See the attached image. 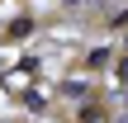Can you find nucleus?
<instances>
[{
    "label": "nucleus",
    "instance_id": "nucleus-1",
    "mask_svg": "<svg viewBox=\"0 0 128 123\" xmlns=\"http://www.w3.org/2000/svg\"><path fill=\"white\" fill-rule=\"evenodd\" d=\"M109 62H114L109 47H95V52H90V66H109Z\"/></svg>",
    "mask_w": 128,
    "mask_h": 123
},
{
    "label": "nucleus",
    "instance_id": "nucleus-2",
    "mask_svg": "<svg viewBox=\"0 0 128 123\" xmlns=\"http://www.w3.org/2000/svg\"><path fill=\"white\" fill-rule=\"evenodd\" d=\"M119 76H124V81H128V57H124V62H119Z\"/></svg>",
    "mask_w": 128,
    "mask_h": 123
},
{
    "label": "nucleus",
    "instance_id": "nucleus-3",
    "mask_svg": "<svg viewBox=\"0 0 128 123\" xmlns=\"http://www.w3.org/2000/svg\"><path fill=\"white\" fill-rule=\"evenodd\" d=\"M114 123H128V114H119V119H114Z\"/></svg>",
    "mask_w": 128,
    "mask_h": 123
},
{
    "label": "nucleus",
    "instance_id": "nucleus-4",
    "mask_svg": "<svg viewBox=\"0 0 128 123\" xmlns=\"http://www.w3.org/2000/svg\"><path fill=\"white\" fill-rule=\"evenodd\" d=\"M71 5H81V0H71Z\"/></svg>",
    "mask_w": 128,
    "mask_h": 123
}]
</instances>
